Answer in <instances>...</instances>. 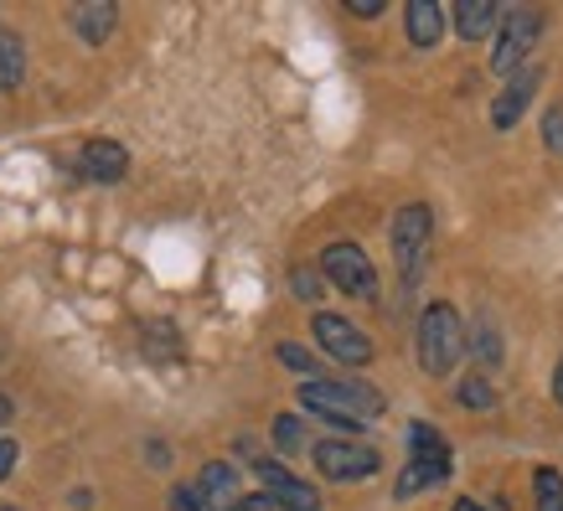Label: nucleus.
Masks as SVG:
<instances>
[{
	"instance_id": "obj_1",
	"label": "nucleus",
	"mask_w": 563,
	"mask_h": 511,
	"mask_svg": "<svg viewBox=\"0 0 563 511\" xmlns=\"http://www.w3.org/2000/svg\"><path fill=\"white\" fill-rule=\"evenodd\" d=\"M300 409H310L316 419H331V424H342V429H357L362 419L383 413V392L357 382V377H336V382L310 377L306 388H300Z\"/></svg>"
},
{
	"instance_id": "obj_2",
	"label": "nucleus",
	"mask_w": 563,
	"mask_h": 511,
	"mask_svg": "<svg viewBox=\"0 0 563 511\" xmlns=\"http://www.w3.org/2000/svg\"><path fill=\"white\" fill-rule=\"evenodd\" d=\"M465 352V325L455 306H429L419 315V367L429 377H450Z\"/></svg>"
},
{
	"instance_id": "obj_3",
	"label": "nucleus",
	"mask_w": 563,
	"mask_h": 511,
	"mask_svg": "<svg viewBox=\"0 0 563 511\" xmlns=\"http://www.w3.org/2000/svg\"><path fill=\"white\" fill-rule=\"evenodd\" d=\"M429 243H434V218H429L424 202H409L393 218V258H398L404 279H419V269H424V258H429Z\"/></svg>"
},
{
	"instance_id": "obj_4",
	"label": "nucleus",
	"mask_w": 563,
	"mask_h": 511,
	"mask_svg": "<svg viewBox=\"0 0 563 511\" xmlns=\"http://www.w3.org/2000/svg\"><path fill=\"white\" fill-rule=\"evenodd\" d=\"M321 274L336 285V290L357 295V300H373L377 295V269L357 243H331V248L321 254Z\"/></svg>"
},
{
	"instance_id": "obj_5",
	"label": "nucleus",
	"mask_w": 563,
	"mask_h": 511,
	"mask_svg": "<svg viewBox=\"0 0 563 511\" xmlns=\"http://www.w3.org/2000/svg\"><path fill=\"white\" fill-rule=\"evenodd\" d=\"M538 36H543V11H532V5H517L507 11L501 21V36H496V52H492V68L496 73H517V63L538 47Z\"/></svg>"
},
{
	"instance_id": "obj_6",
	"label": "nucleus",
	"mask_w": 563,
	"mask_h": 511,
	"mask_svg": "<svg viewBox=\"0 0 563 511\" xmlns=\"http://www.w3.org/2000/svg\"><path fill=\"white\" fill-rule=\"evenodd\" d=\"M310 331H316V341H321V352H331V357L342 362V367H367V362H373V341L362 336V331L346 321V315H331V310H321V315L310 321Z\"/></svg>"
},
{
	"instance_id": "obj_7",
	"label": "nucleus",
	"mask_w": 563,
	"mask_h": 511,
	"mask_svg": "<svg viewBox=\"0 0 563 511\" xmlns=\"http://www.w3.org/2000/svg\"><path fill=\"white\" fill-rule=\"evenodd\" d=\"M377 449L373 444H352V440H321L316 444V470L325 480H367L377 470Z\"/></svg>"
},
{
	"instance_id": "obj_8",
	"label": "nucleus",
	"mask_w": 563,
	"mask_h": 511,
	"mask_svg": "<svg viewBox=\"0 0 563 511\" xmlns=\"http://www.w3.org/2000/svg\"><path fill=\"white\" fill-rule=\"evenodd\" d=\"M254 470H258V480H264V491H269L264 496L269 507H279V511H321V496L310 491L306 480H295L279 460H258Z\"/></svg>"
},
{
	"instance_id": "obj_9",
	"label": "nucleus",
	"mask_w": 563,
	"mask_h": 511,
	"mask_svg": "<svg viewBox=\"0 0 563 511\" xmlns=\"http://www.w3.org/2000/svg\"><path fill=\"white\" fill-rule=\"evenodd\" d=\"M78 166H84L88 181H124V170H130V151H124L120 140H88L84 155H78Z\"/></svg>"
},
{
	"instance_id": "obj_10",
	"label": "nucleus",
	"mask_w": 563,
	"mask_h": 511,
	"mask_svg": "<svg viewBox=\"0 0 563 511\" xmlns=\"http://www.w3.org/2000/svg\"><path fill=\"white\" fill-rule=\"evenodd\" d=\"M538 78H543L538 68H522L512 84L501 88V99L492 103V124H496V130H512V124L522 120V109H528L532 93H538Z\"/></svg>"
},
{
	"instance_id": "obj_11",
	"label": "nucleus",
	"mask_w": 563,
	"mask_h": 511,
	"mask_svg": "<svg viewBox=\"0 0 563 511\" xmlns=\"http://www.w3.org/2000/svg\"><path fill=\"white\" fill-rule=\"evenodd\" d=\"M114 21H120V11H114L109 0H88V5H78V11H73V32L84 36L88 47H99V42H109Z\"/></svg>"
},
{
	"instance_id": "obj_12",
	"label": "nucleus",
	"mask_w": 563,
	"mask_h": 511,
	"mask_svg": "<svg viewBox=\"0 0 563 511\" xmlns=\"http://www.w3.org/2000/svg\"><path fill=\"white\" fill-rule=\"evenodd\" d=\"M26 78V47L11 26H0V93H16Z\"/></svg>"
},
{
	"instance_id": "obj_13",
	"label": "nucleus",
	"mask_w": 563,
	"mask_h": 511,
	"mask_svg": "<svg viewBox=\"0 0 563 511\" xmlns=\"http://www.w3.org/2000/svg\"><path fill=\"white\" fill-rule=\"evenodd\" d=\"M444 32V16L434 0H409V42L413 47H434Z\"/></svg>"
},
{
	"instance_id": "obj_14",
	"label": "nucleus",
	"mask_w": 563,
	"mask_h": 511,
	"mask_svg": "<svg viewBox=\"0 0 563 511\" xmlns=\"http://www.w3.org/2000/svg\"><path fill=\"white\" fill-rule=\"evenodd\" d=\"M492 21H496V0H461V5H455V26H461L465 42L486 36L492 32Z\"/></svg>"
},
{
	"instance_id": "obj_15",
	"label": "nucleus",
	"mask_w": 563,
	"mask_h": 511,
	"mask_svg": "<svg viewBox=\"0 0 563 511\" xmlns=\"http://www.w3.org/2000/svg\"><path fill=\"white\" fill-rule=\"evenodd\" d=\"M202 501H233L239 496V470L228 460H212V465H202Z\"/></svg>"
},
{
	"instance_id": "obj_16",
	"label": "nucleus",
	"mask_w": 563,
	"mask_h": 511,
	"mask_svg": "<svg viewBox=\"0 0 563 511\" xmlns=\"http://www.w3.org/2000/svg\"><path fill=\"white\" fill-rule=\"evenodd\" d=\"M444 476H450V465L413 460V455H409V465H404V476H398V496H419V491H429V486H440Z\"/></svg>"
},
{
	"instance_id": "obj_17",
	"label": "nucleus",
	"mask_w": 563,
	"mask_h": 511,
	"mask_svg": "<svg viewBox=\"0 0 563 511\" xmlns=\"http://www.w3.org/2000/svg\"><path fill=\"white\" fill-rule=\"evenodd\" d=\"M409 444H413V460H434V465H450V444H444L440 429L429 424H413L409 429Z\"/></svg>"
},
{
	"instance_id": "obj_18",
	"label": "nucleus",
	"mask_w": 563,
	"mask_h": 511,
	"mask_svg": "<svg viewBox=\"0 0 563 511\" xmlns=\"http://www.w3.org/2000/svg\"><path fill=\"white\" fill-rule=\"evenodd\" d=\"M532 491H538V511H563V476L559 470H538L532 476Z\"/></svg>"
},
{
	"instance_id": "obj_19",
	"label": "nucleus",
	"mask_w": 563,
	"mask_h": 511,
	"mask_svg": "<svg viewBox=\"0 0 563 511\" xmlns=\"http://www.w3.org/2000/svg\"><path fill=\"white\" fill-rule=\"evenodd\" d=\"M461 403H465V409L486 413V409H496V388L486 382V377H465V382H461Z\"/></svg>"
},
{
	"instance_id": "obj_20",
	"label": "nucleus",
	"mask_w": 563,
	"mask_h": 511,
	"mask_svg": "<svg viewBox=\"0 0 563 511\" xmlns=\"http://www.w3.org/2000/svg\"><path fill=\"white\" fill-rule=\"evenodd\" d=\"M274 440H279V449H285V455H295V449L306 444V429H300V419H295V413H285V419L274 424Z\"/></svg>"
},
{
	"instance_id": "obj_21",
	"label": "nucleus",
	"mask_w": 563,
	"mask_h": 511,
	"mask_svg": "<svg viewBox=\"0 0 563 511\" xmlns=\"http://www.w3.org/2000/svg\"><path fill=\"white\" fill-rule=\"evenodd\" d=\"M471 346L481 352V362H486V367H496V362H501V341H496L492 325H481L476 336H471Z\"/></svg>"
},
{
	"instance_id": "obj_22",
	"label": "nucleus",
	"mask_w": 563,
	"mask_h": 511,
	"mask_svg": "<svg viewBox=\"0 0 563 511\" xmlns=\"http://www.w3.org/2000/svg\"><path fill=\"white\" fill-rule=\"evenodd\" d=\"M279 362H285V367H295V373H321V367H316V357H310L306 346H295V341H285V346H279Z\"/></svg>"
},
{
	"instance_id": "obj_23",
	"label": "nucleus",
	"mask_w": 563,
	"mask_h": 511,
	"mask_svg": "<svg viewBox=\"0 0 563 511\" xmlns=\"http://www.w3.org/2000/svg\"><path fill=\"white\" fill-rule=\"evenodd\" d=\"M290 285H295V295H300V300H321V274H310V269H295L290 274Z\"/></svg>"
},
{
	"instance_id": "obj_24",
	"label": "nucleus",
	"mask_w": 563,
	"mask_h": 511,
	"mask_svg": "<svg viewBox=\"0 0 563 511\" xmlns=\"http://www.w3.org/2000/svg\"><path fill=\"white\" fill-rule=\"evenodd\" d=\"M543 140H548V151H563V109H559V103L548 109V120H543Z\"/></svg>"
},
{
	"instance_id": "obj_25",
	"label": "nucleus",
	"mask_w": 563,
	"mask_h": 511,
	"mask_svg": "<svg viewBox=\"0 0 563 511\" xmlns=\"http://www.w3.org/2000/svg\"><path fill=\"white\" fill-rule=\"evenodd\" d=\"M172 511H207L202 491H187V486H176V491H172Z\"/></svg>"
},
{
	"instance_id": "obj_26",
	"label": "nucleus",
	"mask_w": 563,
	"mask_h": 511,
	"mask_svg": "<svg viewBox=\"0 0 563 511\" xmlns=\"http://www.w3.org/2000/svg\"><path fill=\"white\" fill-rule=\"evenodd\" d=\"M16 455H21L16 444H11V440H0V480H5L11 470H16Z\"/></svg>"
},
{
	"instance_id": "obj_27",
	"label": "nucleus",
	"mask_w": 563,
	"mask_h": 511,
	"mask_svg": "<svg viewBox=\"0 0 563 511\" xmlns=\"http://www.w3.org/2000/svg\"><path fill=\"white\" fill-rule=\"evenodd\" d=\"M352 16H383V0H346Z\"/></svg>"
},
{
	"instance_id": "obj_28",
	"label": "nucleus",
	"mask_w": 563,
	"mask_h": 511,
	"mask_svg": "<svg viewBox=\"0 0 563 511\" xmlns=\"http://www.w3.org/2000/svg\"><path fill=\"white\" fill-rule=\"evenodd\" d=\"M233 511H274L264 496H243V501H233Z\"/></svg>"
},
{
	"instance_id": "obj_29",
	"label": "nucleus",
	"mask_w": 563,
	"mask_h": 511,
	"mask_svg": "<svg viewBox=\"0 0 563 511\" xmlns=\"http://www.w3.org/2000/svg\"><path fill=\"white\" fill-rule=\"evenodd\" d=\"M11 413H16V403H11V398H5V392H0V429L11 424Z\"/></svg>"
},
{
	"instance_id": "obj_30",
	"label": "nucleus",
	"mask_w": 563,
	"mask_h": 511,
	"mask_svg": "<svg viewBox=\"0 0 563 511\" xmlns=\"http://www.w3.org/2000/svg\"><path fill=\"white\" fill-rule=\"evenodd\" d=\"M553 392H559V403H563V362H559V373H553Z\"/></svg>"
},
{
	"instance_id": "obj_31",
	"label": "nucleus",
	"mask_w": 563,
	"mask_h": 511,
	"mask_svg": "<svg viewBox=\"0 0 563 511\" xmlns=\"http://www.w3.org/2000/svg\"><path fill=\"white\" fill-rule=\"evenodd\" d=\"M455 511H486L481 501H455Z\"/></svg>"
}]
</instances>
